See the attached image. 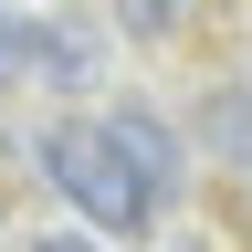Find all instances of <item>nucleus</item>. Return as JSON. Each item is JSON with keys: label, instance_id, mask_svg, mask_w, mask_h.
<instances>
[{"label": "nucleus", "instance_id": "1", "mask_svg": "<svg viewBox=\"0 0 252 252\" xmlns=\"http://www.w3.org/2000/svg\"><path fill=\"white\" fill-rule=\"evenodd\" d=\"M42 179L63 189V210H84V231H126V242H137L147 220L168 210V189L116 147L105 116H63V126H42Z\"/></svg>", "mask_w": 252, "mask_h": 252}, {"label": "nucleus", "instance_id": "2", "mask_svg": "<svg viewBox=\"0 0 252 252\" xmlns=\"http://www.w3.org/2000/svg\"><path fill=\"white\" fill-rule=\"evenodd\" d=\"M105 126H116V147H126V158H137V168H147V179L179 200V168H189V158H179V126L158 116V105H116Z\"/></svg>", "mask_w": 252, "mask_h": 252}, {"label": "nucleus", "instance_id": "3", "mask_svg": "<svg viewBox=\"0 0 252 252\" xmlns=\"http://www.w3.org/2000/svg\"><path fill=\"white\" fill-rule=\"evenodd\" d=\"M200 137H210V158L252 168V84H220L210 94V105H200Z\"/></svg>", "mask_w": 252, "mask_h": 252}, {"label": "nucleus", "instance_id": "4", "mask_svg": "<svg viewBox=\"0 0 252 252\" xmlns=\"http://www.w3.org/2000/svg\"><path fill=\"white\" fill-rule=\"evenodd\" d=\"M116 21H126V42H179L200 21V0H116Z\"/></svg>", "mask_w": 252, "mask_h": 252}, {"label": "nucleus", "instance_id": "5", "mask_svg": "<svg viewBox=\"0 0 252 252\" xmlns=\"http://www.w3.org/2000/svg\"><path fill=\"white\" fill-rule=\"evenodd\" d=\"M32 252H94V231H32Z\"/></svg>", "mask_w": 252, "mask_h": 252}]
</instances>
